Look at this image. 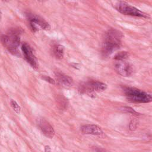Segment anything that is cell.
<instances>
[{"instance_id":"obj_1","label":"cell","mask_w":152,"mask_h":152,"mask_svg":"<svg viewBox=\"0 0 152 152\" xmlns=\"http://www.w3.org/2000/svg\"><path fill=\"white\" fill-rule=\"evenodd\" d=\"M123 34L115 29L110 28L105 34L102 46V52L104 56H108L119 48Z\"/></svg>"},{"instance_id":"obj_2","label":"cell","mask_w":152,"mask_h":152,"mask_svg":"<svg viewBox=\"0 0 152 152\" xmlns=\"http://www.w3.org/2000/svg\"><path fill=\"white\" fill-rule=\"evenodd\" d=\"M2 44L8 50L15 55H20L18 46L20 45V35L17 30H12L7 35H2L1 37Z\"/></svg>"},{"instance_id":"obj_3","label":"cell","mask_w":152,"mask_h":152,"mask_svg":"<svg viewBox=\"0 0 152 152\" xmlns=\"http://www.w3.org/2000/svg\"><path fill=\"white\" fill-rule=\"evenodd\" d=\"M125 94L128 100L134 102L148 103L152 100L151 94L135 88H126Z\"/></svg>"},{"instance_id":"obj_4","label":"cell","mask_w":152,"mask_h":152,"mask_svg":"<svg viewBox=\"0 0 152 152\" xmlns=\"http://www.w3.org/2000/svg\"><path fill=\"white\" fill-rule=\"evenodd\" d=\"M107 88V85L101 81L90 80L82 83L79 87V91L89 96L94 95L95 92H102Z\"/></svg>"},{"instance_id":"obj_5","label":"cell","mask_w":152,"mask_h":152,"mask_svg":"<svg viewBox=\"0 0 152 152\" xmlns=\"http://www.w3.org/2000/svg\"><path fill=\"white\" fill-rule=\"evenodd\" d=\"M115 8L121 14L124 15L147 18L148 15L138 8L130 5L124 1H119L115 5Z\"/></svg>"},{"instance_id":"obj_6","label":"cell","mask_w":152,"mask_h":152,"mask_svg":"<svg viewBox=\"0 0 152 152\" xmlns=\"http://www.w3.org/2000/svg\"><path fill=\"white\" fill-rule=\"evenodd\" d=\"M21 50L26 59L31 66L34 68H37V61L30 46L27 43H24L21 46Z\"/></svg>"},{"instance_id":"obj_7","label":"cell","mask_w":152,"mask_h":152,"mask_svg":"<svg viewBox=\"0 0 152 152\" xmlns=\"http://www.w3.org/2000/svg\"><path fill=\"white\" fill-rule=\"evenodd\" d=\"M115 69L119 74L124 77H128L133 72V69L131 64L123 61L116 64Z\"/></svg>"},{"instance_id":"obj_8","label":"cell","mask_w":152,"mask_h":152,"mask_svg":"<svg viewBox=\"0 0 152 152\" xmlns=\"http://www.w3.org/2000/svg\"><path fill=\"white\" fill-rule=\"evenodd\" d=\"M37 124L45 135L52 138L55 135V131L52 126L45 119L40 118L37 121Z\"/></svg>"},{"instance_id":"obj_9","label":"cell","mask_w":152,"mask_h":152,"mask_svg":"<svg viewBox=\"0 0 152 152\" xmlns=\"http://www.w3.org/2000/svg\"><path fill=\"white\" fill-rule=\"evenodd\" d=\"M27 16L29 21H30V23H33L36 26H39L40 27L44 30H48L50 29V27L49 23L40 17L33 14H28Z\"/></svg>"},{"instance_id":"obj_10","label":"cell","mask_w":152,"mask_h":152,"mask_svg":"<svg viewBox=\"0 0 152 152\" xmlns=\"http://www.w3.org/2000/svg\"><path fill=\"white\" fill-rule=\"evenodd\" d=\"M81 131L84 134L101 135L103 134L102 129L97 125L94 124H87L81 127Z\"/></svg>"},{"instance_id":"obj_11","label":"cell","mask_w":152,"mask_h":152,"mask_svg":"<svg viewBox=\"0 0 152 152\" xmlns=\"http://www.w3.org/2000/svg\"><path fill=\"white\" fill-rule=\"evenodd\" d=\"M55 75L58 83L62 87L68 88L72 86L73 80L69 76L61 72H56L55 73Z\"/></svg>"},{"instance_id":"obj_12","label":"cell","mask_w":152,"mask_h":152,"mask_svg":"<svg viewBox=\"0 0 152 152\" xmlns=\"http://www.w3.org/2000/svg\"><path fill=\"white\" fill-rule=\"evenodd\" d=\"M53 53L54 56L58 59H61L64 56V49L61 45H56L53 47Z\"/></svg>"},{"instance_id":"obj_13","label":"cell","mask_w":152,"mask_h":152,"mask_svg":"<svg viewBox=\"0 0 152 152\" xmlns=\"http://www.w3.org/2000/svg\"><path fill=\"white\" fill-rule=\"evenodd\" d=\"M56 102L60 109H65L66 108H67L68 100L65 97L62 96H58L56 99Z\"/></svg>"},{"instance_id":"obj_14","label":"cell","mask_w":152,"mask_h":152,"mask_svg":"<svg viewBox=\"0 0 152 152\" xmlns=\"http://www.w3.org/2000/svg\"><path fill=\"white\" fill-rule=\"evenodd\" d=\"M129 53L128 52L122 51V52H119L117 53L115 55L114 59L119 61H122L127 59L129 57Z\"/></svg>"},{"instance_id":"obj_15","label":"cell","mask_w":152,"mask_h":152,"mask_svg":"<svg viewBox=\"0 0 152 152\" xmlns=\"http://www.w3.org/2000/svg\"><path fill=\"white\" fill-rule=\"evenodd\" d=\"M10 104H11V106L12 108L14 109V110L16 113H19L20 112V110H21L20 106L18 105V104L15 100H11V102H10Z\"/></svg>"},{"instance_id":"obj_16","label":"cell","mask_w":152,"mask_h":152,"mask_svg":"<svg viewBox=\"0 0 152 152\" xmlns=\"http://www.w3.org/2000/svg\"><path fill=\"white\" fill-rule=\"evenodd\" d=\"M42 79L44 80L45 81H47V82H48V83H50V84H55V80H54L53 78H52L51 77H50L49 76L42 75Z\"/></svg>"},{"instance_id":"obj_17","label":"cell","mask_w":152,"mask_h":152,"mask_svg":"<svg viewBox=\"0 0 152 152\" xmlns=\"http://www.w3.org/2000/svg\"><path fill=\"white\" fill-rule=\"evenodd\" d=\"M124 110H125L127 112H129V113H130L131 114H133V115H138V113H137L135 110H134L133 109H132L129 107H124Z\"/></svg>"},{"instance_id":"obj_18","label":"cell","mask_w":152,"mask_h":152,"mask_svg":"<svg viewBox=\"0 0 152 152\" xmlns=\"http://www.w3.org/2000/svg\"><path fill=\"white\" fill-rule=\"evenodd\" d=\"M137 122L135 120L131 121V122L129 124V129H130V130H131V131L135 130L137 128Z\"/></svg>"},{"instance_id":"obj_19","label":"cell","mask_w":152,"mask_h":152,"mask_svg":"<svg viewBox=\"0 0 152 152\" xmlns=\"http://www.w3.org/2000/svg\"><path fill=\"white\" fill-rule=\"evenodd\" d=\"M45 152H51V150H50V148L49 147V146L46 145L45 147Z\"/></svg>"},{"instance_id":"obj_20","label":"cell","mask_w":152,"mask_h":152,"mask_svg":"<svg viewBox=\"0 0 152 152\" xmlns=\"http://www.w3.org/2000/svg\"><path fill=\"white\" fill-rule=\"evenodd\" d=\"M1 12H0V21H1Z\"/></svg>"}]
</instances>
